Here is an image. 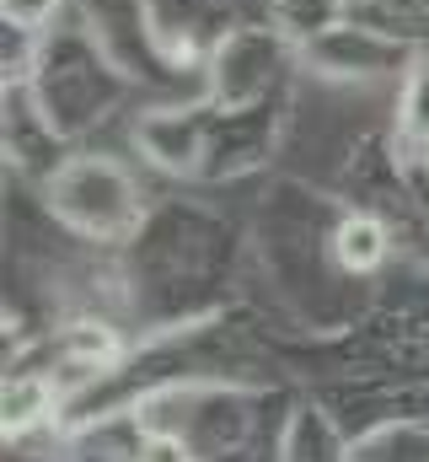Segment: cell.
I'll list each match as a JSON object with an SVG mask.
<instances>
[{
  "instance_id": "6da1fadb",
  "label": "cell",
  "mask_w": 429,
  "mask_h": 462,
  "mask_svg": "<svg viewBox=\"0 0 429 462\" xmlns=\"http://www.w3.org/2000/svg\"><path fill=\"white\" fill-rule=\"evenodd\" d=\"M333 253H338L343 269L365 274V269H376L387 258V231H381V221H370V216H349L343 226L333 231Z\"/></svg>"
},
{
  "instance_id": "7a4b0ae2",
  "label": "cell",
  "mask_w": 429,
  "mask_h": 462,
  "mask_svg": "<svg viewBox=\"0 0 429 462\" xmlns=\"http://www.w3.org/2000/svg\"><path fill=\"white\" fill-rule=\"evenodd\" d=\"M43 414H49V387L38 376H22V382L5 387V430H27Z\"/></svg>"
},
{
  "instance_id": "3957f363",
  "label": "cell",
  "mask_w": 429,
  "mask_h": 462,
  "mask_svg": "<svg viewBox=\"0 0 429 462\" xmlns=\"http://www.w3.org/2000/svg\"><path fill=\"white\" fill-rule=\"evenodd\" d=\"M403 129L414 140H429V65H419L403 87Z\"/></svg>"
},
{
  "instance_id": "277c9868",
  "label": "cell",
  "mask_w": 429,
  "mask_h": 462,
  "mask_svg": "<svg viewBox=\"0 0 429 462\" xmlns=\"http://www.w3.org/2000/svg\"><path fill=\"white\" fill-rule=\"evenodd\" d=\"M70 355L87 360V365H107L113 360V334L97 328V323H76L70 328Z\"/></svg>"
},
{
  "instance_id": "5b68a950",
  "label": "cell",
  "mask_w": 429,
  "mask_h": 462,
  "mask_svg": "<svg viewBox=\"0 0 429 462\" xmlns=\"http://www.w3.org/2000/svg\"><path fill=\"white\" fill-rule=\"evenodd\" d=\"M54 5H59V0H5V22H16V27H38V22L54 16Z\"/></svg>"
},
{
  "instance_id": "8992f818",
  "label": "cell",
  "mask_w": 429,
  "mask_h": 462,
  "mask_svg": "<svg viewBox=\"0 0 429 462\" xmlns=\"http://www.w3.org/2000/svg\"><path fill=\"white\" fill-rule=\"evenodd\" d=\"M140 462H188V452H183V441H172V436H151V441L140 447Z\"/></svg>"
}]
</instances>
